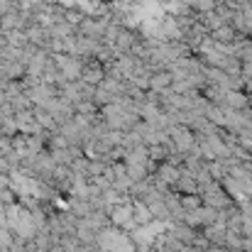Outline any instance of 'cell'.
Wrapping results in <instances>:
<instances>
[{"instance_id": "277c9868", "label": "cell", "mask_w": 252, "mask_h": 252, "mask_svg": "<svg viewBox=\"0 0 252 252\" xmlns=\"http://www.w3.org/2000/svg\"><path fill=\"white\" fill-rule=\"evenodd\" d=\"M201 203H203V201H201L198 193H186V196H181V206H184L186 211H196Z\"/></svg>"}, {"instance_id": "3957f363", "label": "cell", "mask_w": 252, "mask_h": 252, "mask_svg": "<svg viewBox=\"0 0 252 252\" xmlns=\"http://www.w3.org/2000/svg\"><path fill=\"white\" fill-rule=\"evenodd\" d=\"M135 218H137V223L140 225H147V223H152V211H150V206H145V203H137L135 206Z\"/></svg>"}, {"instance_id": "7a4b0ae2", "label": "cell", "mask_w": 252, "mask_h": 252, "mask_svg": "<svg viewBox=\"0 0 252 252\" xmlns=\"http://www.w3.org/2000/svg\"><path fill=\"white\" fill-rule=\"evenodd\" d=\"M176 176H179V167H174V164H169V162H162L159 169H157V179L164 181L167 186H171V184L176 181Z\"/></svg>"}, {"instance_id": "6da1fadb", "label": "cell", "mask_w": 252, "mask_h": 252, "mask_svg": "<svg viewBox=\"0 0 252 252\" xmlns=\"http://www.w3.org/2000/svg\"><path fill=\"white\" fill-rule=\"evenodd\" d=\"M211 39H213V42H218V44H233V42H238V39H240V34L233 30V25H220L218 30H213V32H211Z\"/></svg>"}]
</instances>
